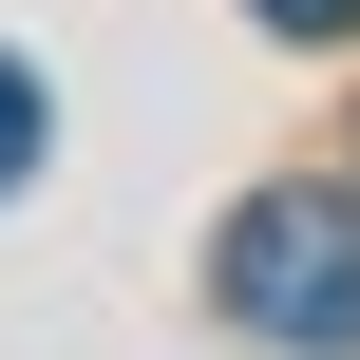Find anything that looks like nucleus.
Listing matches in <instances>:
<instances>
[{
  "instance_id": "nucleus-2",
  "label": "nucleus",
  "mask_w": 360,
  "mask_h": 360,
  "mask_svg": "<svg viewBox=\"0 0 360 360\" xmlns=\"http://www.w3.org/2000/svg\"><path fill=\"white\" fill-rule=\"evenodd\" d=\"M19 171H38V76L0 57V190H19Z\"/></svg>"
},
{
  "instance_id": "nucleus-1",
  "label": "nucleus",
  "mask_w": 360,
  "mask_h": 360,
  "mask_svg": "<svg viewBox=\"0 0 360 360\" xmlns=\"http://www.w3.org/2000/svg\"><path fill=\"white\" fill-rule=\"evenodd\" d=\"M209 285H228L247 342H360V209L342 190H247L228 247H209Z\"/></svg>"
},
{
  "instance_id": "nucleus-3",
  "label": "nucleus",
  "mask_w": 360,
  "mask_h": 360,
  "mask_svg": "<svg viewBox=\"0 0 360 360\" xmlns=\"http://www.w3.org/2000/svg\"><path fill=\"white\" fill-rule=\"evenodd\" d=\"M266 19H285V38H342V19H360V0H266Z\"/></svg>"
}]
</instances>
